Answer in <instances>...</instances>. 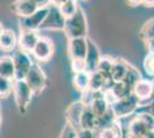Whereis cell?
<instances>
[{
	"instance_id": "d4e9b609",
	"label": "cell",
	"mask_w": 154,
	"mask_h": 138,
	"mask_svg": "<svg viewBox=\"0 0 154 138\" xmlns=\"http://www.w3.org/2000/svg\"><path fill=\"white\" fill-rule=\"evenodd\" d=\"M140 78H141L140 72H138V69H136L135 67L130 66L128 69V72H127V76H125V78H124L123 82H124V83L131 89V91H132V87L135 86V84Z\"/></svg>"
},
{
	"instance_id": "d590c367",
	"label": "cell",
	"mask_w": 154,
	"mask_h": 138,
	"mask_svg": "<svg viewBox=\"0 0 154 138\" xmlns=\"http://www.w3.org/2000/svg\"><path fill=\"white\" fill-rule=\"evenodd\" d=\"M141 4L146 7H154V0H141Z\"/></svg>"
},
{
	"instance_id": "4316f807",
	"label": "cell",
	"mask_w": 154,
	"mask_h": 138,
	"mask_svg": "<svg viewBox=\"0 0 154 138\" xmlns=\"http://www.w3.org/2000/svg\"><path fill=\"white\" fill-rule=\"evenodd\" d=\"M78 6L79 5L77 4V0H68L67 2H64L63 5H61L59 7V9H60V12H61V14L63 15L64 17L68 19L72 14H75Z\"/></svg>"
},
{
	"instance_id": "44dd1931",
	"label": "cell",
	"mask_w": 154,
	"mask_h": 138,
	"mask_svg": "<svg viewBox=\"0 0 154 138\" xmlns=\"http://www.w3.org/2000/svg\"><path fill=\"white\" fill-rule=\"evenodd\" d=\"M98 132V138H122V127L119 124L117 120L113 124L105 127Z\"/></svg>"
},
{
	"instance_id": "8fae6325",
	"label": "cell",
	"mask_w": 154,
	"mask_h": 138,
	"mask_svg": "<svg viewBox=\"0 0 154 138\" xmlns=\"http://www.w3.org/2000/svg\"><path fill=\"white\" fill-rule=\"evenodd\" d=\"M100 59H101V54H100V51H99L97 44L94 41H92L90 38H88V52H86V57H85V70L89 74L97 72Z\"/></svg>"
},
{
	"instance_id": "484cf974",
	"label": "cell",
	"mask_w": 154,
	"mask_h": 138,
	"mask_svg": "<svg viewBox=\"0 0 154 138\" xmlns=\"http://www.w3.org/2000/svg\"><path fill=\"white\" fill-rule=\"evenodd\" d=\"M114 60L108 58V57H101L100 62L98 65V72H101L105 77L110 78V72H112V67H113Z\"/></svg>"
},
{
	"instance_id": "f546056e",
	"label": "cell",
	"mask_w": 154,
	"mask_h": 138,
	"mask_svg": "<svg viewBox=\"0 0 154 138\" xmlns=\"http://www.w3.org/2000/svg\"><path fill=\"white\" fill-rule=\"evenodd\" d=\"M144 67H145V70L148 75L154 77V54L148 53L147 57L145 58V61H144Z\"/></svg>"
},
{
	"instance_id": "e0dca14e",
	"label": "cell",
	"mask_w": 154,
	"mask_h": 138,
	"mask_svg": "<svg viewBox=\"0 0 154 138\" xmlns=\"http://www.w3.org/2000/svg\"><path fill=\"white\" fill-rule=\"evenodd\" d=\"M97 118L96 115L92 113L89 106H85L81 118V122H79V129H89V130H97Z\"/></svg>"
},
{
	"instance_id": "8d00e7d4",
	"label": "cell",
	"mask_w": 154,
	"mask_h": 138,
	"mask_svg": "<svg viewBox=\"0 0 154 138\" xmlns=\"http://www.w3.org/2000/svg\"><path fill=\"white\" fill-rule=\"evenodd\" d=\"M127 2L131 6H138L141 4V0H127Z\"/></svg>"
},
{
	"instance_id": "b9f144b4",
	"label": "cell",
	"mask_w": 154,
	"mask_h": 138,
	"mask_svg": "<svg viewBox=\"0 0 154 138\" xmlns=\"http://www.w3.org/2000/svg\"><path fill=\"white\" fill-rule=\"evenodd\" d=\"M153 131H154V129H153Z\"/></svg>"
},
{
	"instance_id": "52a82bcc",
	"label": "cell",
	"mask_w": 154,
	"mask_h": 138,
	"mask_svg": "<svg viewBox=\"0 0 154 138\" xmlns=\"http://www.w3.org/2000/svg\"><path fill=\"white\" fill-rule=\"evenodd\" d=\"M64 23H66V17L61 14L59 7L54 5L48 6V12L46 14V17L44 19L40 29H45V30H61L63 31Z\"/></svg>"
},
{
	"instance_id": "5bb4252c",
	"label": "cell",
	"mask_w": 154,
	"mask_h": 138,
	"mask_svg": "<svg viewBox=\"0 0 154 138\" xmlns=\"http://www.w3.org/2000/svg\"><path fill=\"white\" fill-rule=\"evenodd\" d=\"M139 38L146 46L147 52L149 54H154V17L143 26L139 32Z\"/></svg>"
},
{
	"instance_id": "7402d4cb",
	"label": "cell",
	"mask_w": 154,
	"mask_h": 138,
	"mask_svg": "<svg viewBox=\"0 0 154 138\" xmlns=\"http://www.w3.org/2000/svg\"><path fill=\"white\" fill-rule=\"evenodd\" d=\"M72 83H74L75 89L78 90L79 92L86 91L89 89V86H90V74L86 70L75 72Z\"/></svg>"
},
{
	"instance_id": "7a4b0ae2",
	"label": "cell",
	"mask_w": 154,
	"mask_h": 138,
	"mask_svg": "<svg viewBox=\"0 0 154 138\" xmlns=\"http://www.w3.org/2000/svg\"><path fill=\"white\" fill-rule=\"evenodd\" d=\"M86 52H88V37L69 39L68 55L71 60V69L74 72L85 70Z\"/></svg>"
},
{
	"instance_id": "5b68a950",
	"label": "cell",
	"mask_w": 154,
	"mask_h": 138,
	"mask_svg": "<svg viewBox=\"0 0 154 138\" xmlns=\"http://www.w3.org/2000/svg\"><path fill=\"white\" fill-rule=\"evenodd\" d=\"M24 81L29 86V89L31 90L32 94L42 93L47 85V77H46L45 72L39 65H36V63L32 65Z\"/></svg>"
},
{
	"instance_id": "4fadbf2b",
	"label": "cell",
	"mask_w": 154,
	"mask_h": 138,
	"mask_svg": "<svg viewBox=\"0 0 154 138\" xmlns=\"http://www.w3.org/2000/svg\"><path fill=\"white\" fill-rule=\"evenodd\" d=\"M38 9L39 8L32 0H15L11 5V11L20 16V19L30 16L33 13H36Z\"/></svg>"
},
{
	"instance_id": "ba28073f",
	"label": "cell",
	"mask_w": 154,
	"mask_h": 138,
	"mask_svg": "<svg viewBox=\"0 0 154 138\" xmlns=\"http://www.w3.org/2000/svg\"><path fill=\"white\" fill-rule=\"evenodd\" d=\"M48 12V7L46 8H39L36 13L30 16L21 17L19 21V26L21 31H38L46 14Z\"/></svg>"
},
{
	"instance_id": "3957f363",
	"label": "cell",
	"mask_w": 154,
	"mask_h": 138,
	"mask_svg": "<svg viewBox=\"0 0 154 138\" xmlns=\"http://www.w3.org/2000/svg\"><path fill=\"white\" fill-rule=\"evenodd\" d=\"M13 94L15 99V104L21 114H26L28 107L31 103L32 92L29 89L24 79H13Z\"/></svg>"
},
{
	"instance_id": "d6986e66",
	"label": "cell",
	"mask_w": 154,
	"mask_h": 138,
	"mask_svg": "<svg viewBox=\"0 0 154 138\" xmlns=\"http://www.w3.org/2000/svg\"><path fill=\"white\" fill-rule=\"evenodd\" d=\"M147 131H149V130H148V128L146 127V124L135 114L134 118H132V120L130 121V123H129L128 133L134 135V136L144 137V136L147 133Z\"/></svg>"
},
{
	"instance_id": "277c9868",
	"label": "cell",
	"mask_w": 154,
	"mask_h": 138,
	"mask_svg": "<svg viewBox=\"0 0 154 138\" xmlns=\"http://www.w3.org/2000/svg\"><path fill=\"white\" fill-rule=\"evenodd\" d=\"M139 106H140V103L131 93L124 98L116 100L115 103H113L109 107H110L115 118L119 120V118H127L129 115L135 114L137 112V109L139 108Z\"/></svg>"
},
{
	"instance_id": "60d3db41",
	"label": "cell",
	"mask_w": 154,
	"mask_h": 138,
	"mask_svg": "<svg viewBox=\"0 0 154 138\" xmlns=\"http://www.w3.org/2000/svg\"><path fill=\"white\" fill-rule=\"evenodd\" d=\"M0 124H1V115H0Z\"/></svg>"
},
{
	"instance_id": "1f68e13d",
	"label": "cell",
	"mask_w": 154,
	"mask_h": 138,
	"mask_svg": "<svg viewBox=\"0 0 154 138\" xmlns=\"http://www.w3.org/2000/svg\"><path fill=\"white\" fill-rule=\"evenodd\" d=\"M136 115L140 118L141 121L146 124L148 128V130H153L154 129V118H152L151 115L145 114V113H136Z\"/></svg>"
},
{
	"instance_id": "9c48e42d",
	"label": "cell",
	"mask_w": 154,
	"mask_h": 138,
	"mask_svg": "<svg viewBox=\"0 0 154 138\" xmlns=\"http://www.w3.org/2000/svg\"><path fill=\"white\" fill-rule=\"evenodd\" d=\"M131 93L138 99L140 104L149 101L154 97V82L149 79L140 78L132 87Z\"/></svg>"
},
{
	"instance_id": "836d02e7",
	"label": "cell",
	"mask_w": 154,
	"mask_h": 138,
	"mask_svg": "<svg viewBox=\"0 0 154 138\" xmlns=\"http://www.w3.org/2000/svg\"><path fill=\"white\" fill-rule=\"evenodd\" d=\"M38 8H46L51 5V0H32Z\"/></svg>"
},
{
	"instance_id": "6da1fadb",
	"label": "cell",
	"mask_w": 154,
	"mask_h": 138,
	"mask_svg": "<svg viewBox=\"0 0 154 138\" xmlns=\"http://www.w3.org/2000/svg\"><path fill=\"white\" fill-rule=\"evenodd\" d=\"M63 31L68 39L88 37V21L83 8L81 6H78L75 14L66 19Z\"/></svg>"
},
{
	"instance_id": "603a6c76",
	"label": "cell",
	"mask_w": 154,
	"mask_h": 138,
	"mask_svg": "<svg viewBox=\"0 0 154 138\" xmlns=\"http://www.w3.org/2000/svg\"><path fill=\"white\" fill-rule=\"evenodd\" d=\"M110 91V93L113 94V97L115 98V100L122 99L124 97H127L129 94H131V89L124 82H114L109 89H107Z\"/></svg>"
},
{
	"instance_id": "74e56055",
	"label": "cell",
	"mask_w": 154,
	"mask_h": 138,
	"mask_svg": "<svg viewBox=\"0 0 154 138\" xmlns=\"http://www.w3.org/2000/svg\"><path fill=\"white\" fill-rule=\"evenodd\" d=\"M144 138H154V131H153V130H149V131H147V133L144 136Z\"/></svg>"
},
{
	"instance_id": "4dcf8cb0",
	"label": "cell",
	"mask_w": 154,
	"mask_h": 138,
	"mask_svg": "<svg viewBox=\"0 0 154 138\" xmlns=\"http://www.w3.org/2000/svg\"><path fill=\"white\" fill-rule=\"evenodd\" d=\"M136 113H145V114H148L152 118H154V99H151L149 103L145 104V105L139 106V108L137 109Z\"/></svg>"
},
{
	"instance_id": "30bf717a",
	"label": "cell",
	"mask_w": 154,
	"mask_h": 138,
	"mask_svg": "<svg viewBox=\"0 0 154 138\" xmlns=\"http://www.w3.org/2000/svg\"><path fill=\"white\" fill-rule=\"evenodd\" d=\"M54 53V44L48 37H39L32 54L38 61H48Z\"/></svg>"
},
{
	"instance_id": "cb8c5ba5",
	"label": "cell",
	"mask_w": 154,
	"mask_h": 138,
	"mask_svg": "<svg viewBox=\"0 0 154 138\" xmlns=\"http://www.w3.org/2000/svg\"><path fill=\"white\" fill-rule=\"evenodd\" d=\"M89 107H90V109L97 118H101L103 115H105L106 113L108 112L109 104L103 99V97H100V98L94 99L89 105Z\"/></svg>"
},
{
	"instance_id": "ab89813d",
	"label": "cell",
	"mask_w": 154,
	"mask_h": 138,
	"mask_svg": "<svg viewBox=\"0 0 154 138\" xmlns=\"http://www.w3.org/2000/svg\"><path fill=\"white\" fill-rule=\"evenodd\" d=\"M4 30H5V29H4V26H2V24L0 23V36H1V33L4 32Z\"/></svg>"
},
{
	"instance_id": "7c38bea8",
	"label": "cell",
	"mask_w": 154,
	"mask_h": 138,
	"mask_svg": "<svg viewBox=\"0 0 154 138\" xmlns=\"http://www.w3.org/2000/svg\"><path fill=\"white\" fill-rule=\"evenodd\" d=\"M84 108H85V105L81 100H77V101H74L72 104H70L68 106V108L66 109L67 123L72 125L77 130L79 129V122H81V118H82Z\"/></svg>"
},
{
	"instance_id": "d6a6232c",
	"label": "cell",
	"mask_w": 154,
	"mask_h": 138,
	"mask_svg": "<svg viewBox=\"0 0 154 138\" xmlns=\"http://www.w3.org/2000/svg\"><path fill=\"white\" fill-rule=\"evenodd\" d=\"M77 138H96V131L89 129H78Z\"/></svg>"
},
{
	"instance_id": "2e32d148",
	"label": "cell",
	"mask_w": 154,
	"mask_h": 138,
	"mask_svg": "<svg viewBox=\"0 0 154 138\" xmlns=\"http://www.w3.org/2000/svg\"><path fill=\"white\" fill-rule=\"evenodd\" d=\"M130 65L128 62H125L122 59H116L113 62V67H112V72H110V79L112 82H123Z\"/></svg>"
},
{
	"instance_id": "ac0fdd59",
	"label": "cell",
	"mask_w": 154,
	"mask_h": 138,
	"mask_svg": "<svg viewBox=\"0 0 154 138\" xmlns=\"http://www.w3.org/2000/svg\"><path fill=\"white\" fill-rule=\"evenodd\" d=\"M16 43H17V39H16L14 31L9 30V29L4 30V32L0 36V48L5 52L13 51L16 46Z\"/></svg>"
},
{
	"instance_id": "ffe728a7",
	"label": "cell",
	"mask_w": 154,
	"mask_h": 138,
	"mask_svg": "<svg viewBox=\"0 0 154 138\" xmlns=\"http://www.w3.org/2000/svg\"><path fill=\"white\" fill-rule=\"evenodd\" d=\"M15 70H14V63L12 57H1L0 58V76L8 79H14Z\"/></svg>"
},
{
	"instance_id": "f1b7e54d",
	"label": "cell",
	"mask_w": 154,
	"mask_h": 138,
	"mask_svg": "<svg viewBox=\"0 0 154 138\" xmlns=\"http://www.w3.org/2000/svg\"><path fill=\"white\" fill-rule=\"evenodd\" d=\"M59 138H77V129H75L72 125L66 122Z\"/></svg>"
},
{
	"instance_id": "8992f818",
	"label": "cell",
	"mask_w": 154,
	"mask_h": 138,
	"mask_svg": "<svg viewBox=\"0 0 154 138\" xmlns=\"http://www.w3.org/2000/svg\"><path fill=\"white\" fill-rule=\"evenodd\" d=\"M14 63V70H15V75H14V79H24L28 72L32 67V60L29 55V53L24 52L22 50L15 51L12 57Z\"/></svg>"
},
{
	"instance_id": "9a60e30c",
	"label": "cell",
	"mask_w": 154,
	"mask_h": 138,
	"mask_svg": "<svg viewBox=\"0 0 154 138\" xmlns=\"http://www.w3.org/2000/svg\"><path fill=\"white\" fill-rule=\"evenodd\" d=\"M39 37L40 36L37 31H21L19 40H17L20 50H22L26 53H32Z\"/></svg>"
},
{
	"instance_id": "83f0119b",
	"label": "cell",
	"mask_w": 154,
	"mask_h": 138,
	"mask_svg": "<svg viewBox=\"0 0 154 138\" xmlns=\"http://www.w3.org/2000/svg\"><path fill=\"white\" fill-rule=\"evenodd\" d=\"M13 91V81L0 76V98L5 99L11 96Z\"/></svg>"
},
{
	"instance_id": "e575fe53",
	"label": "cell",
	"mask_w": 154,
	"mask_h": 138,
	"mask_svg": "<svg viewBox=\"0 0 154 138\" xmlns=\"http://www.w3.org/2000/svg\"><path fill=\"white\" fill-rule=\"evenodd\" d=\"M67 1H68V0H51V5L60 7L61 5H63L64 2H67Z\"/></svg>"
},
{
	"instance_id": "f35d334b",
	"label": "cell",
	"mask_w": 154,
	"mask_h": 138,
	"mask_svg": "<svg viewBox=\"0 0 154 138\" xmlns=\"http://www.w3.org/2000/svg\"><path fill=\"white\" fill-rule=\"evenodd\" d=\"M127 138H144V137H139V136H134V135H130L128 133V137Z\"/></svg>"
}]
</instances>
